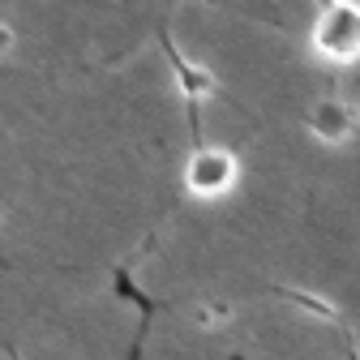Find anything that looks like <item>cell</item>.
<instances>
[{
    "label": "cell",
    "mask_w": 360,
    "mask_h": 360,
    "mask_svg": "<svg viewBox=\"0 0 360 360\" xmlns=\"http://www.w3.org/2000/svg\"><path fill=\"white\" fill-rule=\"evenodd\" d=\"M309 39H313V52L322 60L356 65L360 60V5L356 0H326Z\"/></svg>",
    "instance_id": "1"
},
{
    "label": "cell",
    "mask_w": 360,
    "mask_h": 360,
    "mask_svg": "<svg viewBox=\"0 0 360 360\" xmlns=\"http://www.w3.org/2000/svg\"><path fill=\"white\" fill-rule=\"evenodd\" d=\"M236 176H240V163L232 150H223V146H202L189 155L185 163V189L193 198H223L232 185H236Z\"/></svg>",
    "instance_id": "2"
},
{
    "label": "cell",
    "mask_w": 360,
    "mask_h": 360,
    "mask_svg": "<svg viewBox=\"0 0 360 360\" xmlns=\"http://www.w3.org/2000/svg\"><path fill=\"white\" fill-rule=\"evenodd\" d=\"M309 133H313L318 142L339 146V142H347L352 133H356V112H352L343 99H322L318 108L309 112Z\"/></svg>",
    "instance_id": "3"
},
{
    "label": "cell",
    "mask_w": 360,
    "mask_h": 360,
    "mask_svg": "<svg viewBox=\"0 0 360 360\" xmlns=\"http://www.w3.org/2000/svg\"><path fill=\"white\" fill-rule=\"evenodd\" d=\"M172 69H176V82H180V90H185L189 99H206L210 90H214V77L206 73V69H198V65H189L180 52H172Z\"/></svg>",
    "instance_id": "4"
},
{
    "label": "cell",
    "mask_w": 360,
    "mask_h": 360,
    "mask_svg": "<svg viewBox=\"0 0 360 360\" xmlns=\"http://www.w3.org/2000/svg\"><path fill=\"white\" fill-rule=\"evenodd\" d=\"M9 52H13V30L0 22V56H9Z\"/></svg>",
    "instance_id": "5"
}]
</instances>
